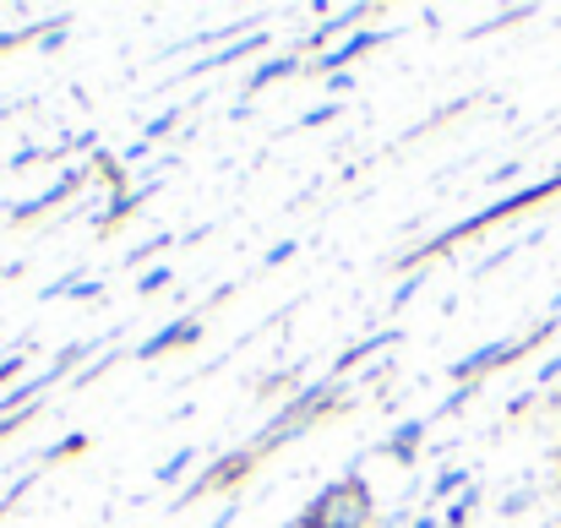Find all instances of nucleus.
<instances>
[{"label": "nucleus", "instance_id": "c85d7f7f", "mask_svg": "<svg viewBox=\"0 0 561 528\" xmlns=\"http://www.w3.org/2000/svg\"><path fill=\"white\" fill-rule=\"evenodd\" d=\"M295 251H300V240H278L267 256H262V273H273V267H284V262H295Z\"/></svg>", "mask_w": 561, "mask_h": 528}, {"label": "nucleus", "instance_id": "20e7f679", "mask_svg": "<svg viewBox=\"0 0 561 528\" xmlns=\"http://www.w3.org/2000/svg\"><path fill=\"white\" fill-rule=\"evenodd\" d=\"M557 317H546L535 333H518V338H491V344H480V349H469V354H458L453 365H447V381L453 387H469V381H491L496 370H507L513 359H524V354H535V349H546L551 338H557Z\"/></svg>", "mask_w": 561, "mask_h": 528}, {"label": "nucleus", "instance_id": "bb28decb", "mask_svg": "<svg viewBox=\"0 0 561 528\" xmlns=\"http://www.w3.org/2000/svg\"><path fill=\"white\" fill-rule=\"evenodd\" d=\"M420 289H425V273H403V278H398V289H392V311H403Z\"/></svg>", "mask_w": 561, "mask_h": 528}, {"label": "nucleus", "instance_id": "dca6fc26", "mask_svg": "<svg viewBox=\"0 0 561 528\" xmlns=\"http://www.w3.org/2000/svg\"><path fill=\"white\" fill-rule=\"evenodd\" d=\"M55 22H60V16H49V22H27V27H0V55H11V49H22V44H44Z\"/></svg>", "mask_w": 561, "mask_h": 528}, {"label": "nucleus", "instance_id": "423d86ee", "mask_svg": "<svg viewBox=\"0 0 561 528\" xmlns=\"http://www.w3.org/2000/svg\"><path fill=\"white\" fill-rule=\"evenodd\" d=\"M88 180H93V175H88V164H82V170H60V175L49 180V185H44L38 196L16 202V207L5 213V223H11V229H22V223H38V218H49V213H55V207H60L66 196H77V191H82Z\"/></svg>", "mask_w": 561, "mask_h": 528}, {"label": "nucleus", "instance_id": "4468645a", "mask_svg": "<svg viewBox=\"0 0 561 528\" xmlns=\"http://www.w3.org/2000/svg\"><path fill=\"white\" fill-rule=\"evenodd\" d=\"M469 485H474V474H469V469H442V474H436V485H431V502H436V507H447V502H458Z\"/></svg>", "mask_w": 561, "mask_h": 528}, {"label": "nucleus", "instance_id": "ddd939ff", "mask_svg": "<svg viewBox=\"0 0 561 528\" xmlns=\"http://www.w3.org/2000/svg\"><path fill=\"white\" fill-rule=\"evenodd\" d=\"M425 436H431V420H403V425H398V431L376 447V452H381V458H392L398 469H414V463H420Z\"/></svg>", "mask_w": 561, "mask_h": 528}, {"label": "nucleus", "instance_id": "1a4fd4ad", "mask_svg": "<svg viewBox=\"0 0 561 528\" xmlns=\"http://www.w3.org/2000/svg\"><path fill=\"white\" fill-rule=\"evenodd\" d=\"M191 344H202V311H186V317L164 322L153 338H142V344L131 349V359L153 365V359H164V354H175V349H191Z\"/></svg>", "mask_w": 561, "mask_h": 528}, {"label": "nucleus", "instance_id": "9d476101", "mask_svg": "<svg viewBox=\"0 0 561 528\" xmlns=\"http://www.w3.org/2000/svg\"><path fill=\"white\" fill-rule=\"evenodd\" d=\"M273 44V27H256V33H245V38H234V44H224V49H213V55H196L191 60L186 77H207V71H229V66H240L245 55H256V49H267Z\"/></svg>", "mask_w": 561, "mask_h": 528}, {"label": "nucleus", "instance_id": "7c9ffc66", "mask_svg": "<svg viewBox=\"0 0 561 528\" xmlns=\"http://www.w3.org/2000/svg\"><path fill=\"white\" fill-rule=\"evenodd\" d=\"M535 381H540V387H551V381H561V349L551 354V359H546L540 370H535Z\"/></svg>", "mask_w": 561, "mask_h": 528}, {"label": "nucleus", "instance_id": "473e14b6", "mask_svg": "<svg viewBox=\"0 0 561 528\" xmlns=\"http://www.w3.org/2000/svg\"><path fill=\"white\" fill-rule=\"evenodd\" d=\"M529 502H535V485H529V491H513V496H507V502H502V513H507V518H513V513H524V507H529Z\"/></svg>", "mask_w": 561, "mask_h": 528}, {"label": "nucleus", "instance_id": "f704fd0d", "mask_svg": "<svg viewBox=\"0 0 561 528\" xmlns=\"http://www.w3.org/2000/svg\"><path fill=\"white\" fill-rule=\"evenodd\" d=\"M328 88H333V99H344V93L355 88V77H350V71H339V77H328Z\"/></svg>", "mask_w": 561, "mask_h": 528}, {"label": "nucleus", "instance_id": "393cba45", "mask_svg": "<svg viewBox=\"0 0 561 528\" xmlns=\"http://www.w3.org/2000/svg\"><path fill=\"white\" fill-rule=\"evenodd\" d=\"M175 126H181V110H159V115H153V120L142 126V142L153 148V142H164V137H170Z\"/></svg>", "mask_w": 561, "mask_h": 528}, {"label": "nucleus", "instance_id": "f03ea898", "mask_svg": "<svg viewBox=\"0 0 561 528\" xmlns=\"http://www.w3.org/2000/svg\"><path fill=\"white\" fill-rule=\"evenodd\" d=\"M350 398H344V381H333V376H317V381H300L295 387V398L251 436V447L267 458V452H278V447H289V441H300L311 425H328L339 409H344Z\"/></svg>", "mask_w": 561, "mask_h": 528}, {"label": "nucleus", "instance_id": "39448f33", "mask_svg": "<svg viewBox=\"0 0 561 528\" xmlns=\"http://www.w3.org/2000/svg\"><path fill=\"white\" fill-rule=\"evenodd\" d=\"M256 463H262V452H256L251 441H245V447H234V452H224V458H218V463H213L207 474H196V480H191L186 491L175 496V507H170V513H186L191 502H196V496H207V491H224V485H240V480H245V474H251Z\"/></svg>", "mask_w": 561, "mask_h": 528}, {"label": "nucleus", "instance_id": "412c9836", "mask_svg": "<svg viewBox=\"0 0 561 528\" xmlns=\"http://www.w3.org/2000/svg\"><path fill=\"white\" fill-rule=\"evenodd\" d=\"M38 474H44V469H38V463H33V469H27V474H16V480H11V485H5V496H0V518H11V513H16V502H22V496H27V491H33V485H38Z\"/></svg>", "mask_w": 561, "mask_h": 528}, {"label": "nucleus", "instance_id": "9b49d317", "mask_svg": "<svg viewBox=\"0 0 561 528\" xmlns=\"http://www.w3.org/2000/svg\"><path fill=\"white\" fill-rule=\"evenodd\" d=\"M392 344H403V328H376V333H366L360 344H344V349H339V359L328 365V376H333V381H344L355 365H371L376 354L392 349Z\"/></svg>", "mask_w": 561, "mask_h": 528}, {"label": "nucleus", "instance_id": "7ed1b4c3", "mask_svg": "<svg viewBox=\"0 0 561 528\" xmlns=\"http://www.w3.org/2000/svg\"><path fill=\"white\" fill-rule=\"evenodd\" d=\"M300 524L306 528H376V502H371V485L344 469L333 485H322L306 507H300Z\"/></svg>", "mask_w": 561, "mask_h": 528}, {"label": "nucleus", "instance_id": "f257e3e1", "mask_svg": "<svg viewBox=\"0 0 561 528\" xmlns=\"http://www.w3.org/2000/svg\"><path fill=\"white\" fill-rule=\"evenodd\" d=\"M557 191H561V170L529 180V185H518V191H507V196H496V202L474 207L469 218H458V223L436 229L425 245H414L409 256H398V267H403V273H425V262H431L436 251H453L458 240H469V234H480V229H491V223H502V218H518V213H529L535 202H546V196H557Z\"/></svg>", "mask_w": 561, "mask_h": 528}, {"label": "nucleus", "instance_id": "a211bd4d", "mask_svg": "<svg viewBox=\"0 0 561 528\" xmlns=\"http://www.w3.org/2000/svg\"><path fill=\"white\" fill-rule=\"evenodd\" d=\"M170 284H175V267H170V262H153V267H142V273H137V295H142V300L164 295Z\"/></svg>", "mask_w": 561, "mask_h": 528}, {"label": "nucleus", "instance_id": "6ab92c4d", "mask_svg": "<svg viewBox=\"0 0 561 528\" xmlns=\"http://www.w3.org/2000/svg\"><path fill=\"white\" fill-rule=\"evenodd\" d=\"M480 387H485V381H469V387H453V392H447V398L436 403V414H431V425H436V420H453V414H463V409L474 403V392H480Z\"/></svg>", "mask_w": 561, "mask_h": 528}, {"label": "nucleus", "instance_id": "cd10ccee", "mask_svg": "<svg viewBox=\"0 0 561 528\" xmlns=\"http://www.w3.org/2000/svg\"><path fill=\"white\" fill-rule=\"evenodd\" d=\"M22 370H27V349H11L5 359H0V387H16Z\"/></svg>", "mask_w": 561, "mask_h": 528}, {"label": "nucleus", "instance_id": "0eeeda50", "mask_svg": "<svg viewBox=\"0 0 561 528\" xmlns=\"http://www.w3.org/2000/svg\"><path fill=\"white\" fill-rule=\"evenodd\" d=\"M387 38H392L387 27H355V33H350L344 44H333L328 55H317L306 77H339V71H350L355 60H366V55H376V49H381Z\"/></svg>", "mask_w": 561, "mask_h": 528}, {"label": "nucleus", "instance_id": "b1692460", "mask_svg": "<svg viewBox=\"0 0 561 528\" xmlns=\"http://www.w3.org/2000/svg\"><path fill=\"white\" fill-rule=\"evenodd\" d=\"M82 447H88V436H82V431H71V436H60V441H55V447H49V452L38 458V469H55L60 458H77Z\"/></svg>", "mask_w": 561, "mask_h": 528}, {"label": "nucleus", "instance_id": "a878e982", "mask_svg": "<svg viewBox=\"0 0 561 528\" xmlns=\"http://www.w3.org/2000/svg\"><path fill=\"white\" fill-rule=\"evenodd\" d=\"M339 115H344V104H339V99H328V104H317L311 115H300V131H317V126H333Z\"/></svg>", "mask_w": 561, "mask_h": 528}, {"label": "nucleus", "instance_id": "f3484780", "mask_svg": "<svg viewBox=\"0 0 561 528\" xmlns=\"http://www.w3.org/2000/svg\"><path fill=\"white\" fill-rule=\"evenodd\" d=\"M535 16V5H507V11H491L480 27H469V38H485V33H502V27H513V22H529Z\"/></svg>", "mask_w": 561, "mask_h": 528}, {"label": "nucleus", "instance_id": "4be33fe9", "mask_svg": "<svg viewBox=\"0 0 561 528\" xmlns=\"http://www.w3.org/2000/svg\"><path fill=\"white\" fill-rule=\"evenodd\" d=\"M115 359H121V349H104V354H99V359H88V365H82V370H77V376H71L66 387H71V392H82V387H93V381H99V376H104V370H110Z\"/></svg>", "mask_w": 561, "mask_h": 528}, {"label": "nucleus", "instance_id": "4c0bfd02", "mask_svg": "<svg viewBox=\"0 0 561 528\" xmlns=\"http://www.w3.org/2000/svg\"><path fill=\"white\" fill-rule=\"evenodd\" d=\"M5 115H11V110H0V120H5Z\"/></svg>", "mask_w": 561, "mask_h": 528}, {"label": "nucleus", "instance_id": "c756f323", "mask_svg": "<svg viewBox=\"0 0 561 528\" xmlns=\"http://www.w3.org/2000/svg\"><path fill=\"white\" fill-rule=\"evenodd\" d=\"M518 175H524V164H518V159H507V164H496L485 180H491V185H507V180H518Z\"/></svg>", "mask_w": 561, "mask_h": 528}, {"label": "nucleus", "instance_id": "2f4dec72", "mask_svg": "<svg viewBox=\"0 0 561 528\" xmlns=\"http://www.w3.org/2000/svg\"><path fill=\"white\" fill-rule=\"evenodd\" d=\"M99 289H104V278H82V284H77L66 300H99Z\"/></svg>", "mask_w": 561, "mask_h": 528}, {"label": "nucleus", "instance_id": "5701e85b", "mask_svg": "<svg viewBox=\"0 0 561 528\" xmlns=\"http://www.w3.org/2000/svg\"><path fill=\"white\" fill-rule=\"evenodd\" d=\"M170 245H175V234H153V240H142V245H131V251H126V267L137 273L142 262H153V256H159V251H170Z\"/></svg>", "mask_w": 561, "mask_h": 528}, {"label": "nucleus", "instance_id": "2eb2a0df", "mask_svg": "<svg viewBox=\"0 0 561 528\" xmlns=\"http://www.w3.org/2000/svg\"><path fill=\"white\" fill-rule=\"evenodd\" d=\"M196 458H202L196 447H181V452H170V458H164V463L153 469V485H181L191 469H196Z\"/></svg>", "mask_w": 561, "mask_h": 528}, {"label": "nucleus", "instance_id": "6e6552de", "mask_svg": "<svg viewBox=\"0 0 561 528\" xmlns=\"http://www.w3.org/2000/svg\"><path fill=\"white\" fill-rule=\"evenodd\" d=\"M366 16H371V5H344V11H333L328 22H317V27H306L295 49H300L306 60H317V55H328L333 44H344V38L355 33V22H366Z\"/></svg>", "mask_w": 561, "mask_h": 528}, {"label": "nucleus", "instance_id": "f8f14e48", "mask_svg": "<svg viewBox=\"0 0 561 528\" xmlns=\"http://www.w3.org/2000/svg\"><path fill=\"white\" fill-rule=\"evenodd\" d=\"M300 71H311V60L300 55V49H284V55H267L251 77H245V99H256V93H267L273 82H284V77H300Z\"/></svg>", "mask_w": 561, "mask_h": 528}, {"label": "nucleus", "instance_id": "aec40b11", "mask_svg": "<svg viewBox=\"0 0 561 528\" xmlns=\"http://www.w3.org/2000/svg\"><path fill=\"white\" fill-rule=\"evenodd\" d=\"M474 507H480V485H469V491H463L458 502H447V513H442V528H469Z\"/></svg>", "mask_w": 561, "mask_h": 528}, {"label": "nucleus", "instance_id": "c9c22d12", "mask_svg": "<svg viewBox=\"0 0 561 528\" xmlns=\"http://www.w3.org/2000/svg\"><path fill=\"white\" fill-rule=\"evenodd\" d=\"M409 528H442V513H420V518H414Z\"/></svg>", "mask_w": 561, "mask_h": 528}, {"label": "nucleus", "instance_id": "72a5a7b5", "mask_svg": "<svg viewBox=\"0 0 561 528\" xmlns=\"http://www.w3.org/2000/svg\"><path fill=\"white\" fill-rule=\"evenodd\" d=\"M234 524H240V502H224V507H218V518H213L207 528H234Z\"/></svg>", "mask_w": 561, "mask_h": 528}, {"label": "nucleus", "instance_id": "e433bc0d", "mask_svg": "<svg viewBox=\"0 0 561 528\" xmlns=\"http://www.w3.org/2000/svg\"><path fill=\"white\" fill-rule=\"evenodd\" d=\"M551 317H557V322H561V289H557V300H551Z\"/></svg>", "mask_w": 561, "mask_h": 528}]
</instances>
